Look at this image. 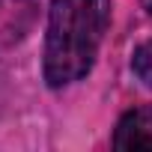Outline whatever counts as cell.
Listing matches in <instances>:
<instances>
[{"mask_svg":"<svg viewBox=\"0 0 152 152\" xmlns=\"http://www.w3.org/2000/svg\"><path fill=\"white\" fill-rule=\"evenodd\" d=\"M131 69H134V75H137L146 87H152V42H146V45H140L134 51Z\"/></svg>","mask_w":152,"mask_h":152,"instance_id":"obj_3","label":"cell"},{"mask_svg":"<svg viewBox=\"0 0 152 152\" xmlns=\"http://www.w3.org/2000/svg\"><path fill=\"white\" fill-rule=\"evenodd\" d=\"M107 0H54L45 39V81L66 87L93 69L107 30Z\"/></svg>","mask_w":152,"mask_h":152,"instance_id":"obj_1","label":"cell"},{"mask_svg":"<svg viewBox=\"0 0 152 152\" xmlns=\"http://www.w3.org/2000/svg\"><path fill=\"white\" fill-rule=\"evenodd\" d=\"M116 149H152V107L128 110L113 134Z\"/></svg>","mask_w":152,"mask_h":152,"instance_id":"obj_2","label":"cell"},{"mask_svg":"<svg viewBox=\"0 0 152 152\" xmlns=\"http://www.w3.org/2000/svg\"><path fill=\"white\" fill-rule=\"evenodd\" d=\"M143 6H146V12L152 15V0H143Z\"/></svg>","mask_w":152,"mask_h":152,"instance_id":"obj_4","label":"cell"}]
</instances>
